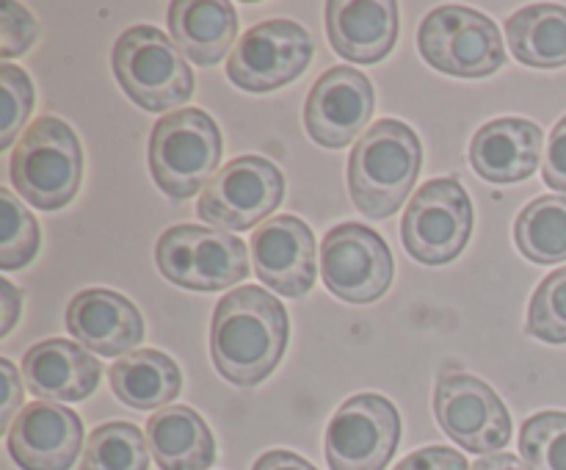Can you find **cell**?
<instances>
[{"label": "cell", "mask_w": 566, "mask_h": 470, "mask_svg": "<svg viewBox=\"0 0 566 470\" xmlns=\"http://www.w3.org/2000/svg\"><path fill=\"white\" fill-rule=\"evenodd\" d=\"M291 337L280 299L258 285H243L216 304L210 321V357L216 370L238 387H254L274 374Z\"/></svg>", "instance_id": "obj_1"}, {"label": "cell", "mask_w": 566, "mask_h": 470, "mask_svg": "<svg viewBox=\"0 0 566 470\" xmlns=\"http://www.w3.org/2000/svg\"><path fill=\"white\" fill-rule=\"evenodd\" d=\"M423 166L420 138L407 122L379 119L363 133L348 158V191L370 219L398 213Z\"/></svg>", "instance_id": "obj_2"}, {"label": "cell", "mask_w": 566, "mask_h": 470, "mask_svg": "<svg viewBox=\"0 0 566 470\" xmlns=\"http://www.w3.org/2000/svg\"><path fill=\"white\" fill-rule=\"evenodd\" d=\"M221 138L213 116L199 108H177L155 122L149 136V175L169 199L205 191L221 164Z\"/></svg>", "instance_id": "obj_3"}, {"label": "cell", "mask_w": 566, "mask_h": 470, "mask_svg": "<svg viewBox=\"0 0 566 470\" xmlns=\"http://www.w3.org/2000/svg\"><path fill=\"white\" fill-rule=\"evenodd\" d=\"M9 175L20 197L33 208H66L83 177V149L75 130L55 116L36 119L11 153Z\"/></svg>", "instance_id": "obj_4"}, {"label": "cell", "mask_w": 566, "mask_h": 470, "mask_svg": "<svg viewBox=\"0 0 566 470\" xmlns=\"http://www.w3.org/2000/svg\"><path fill=\"white\" fill-rule=\"evenodd\" d=\"M114 75L122 92L144 111H169L188 103L193 72L175 39L155 25H133L114 44Z\"/></svg>", "instance_id": "obj_5"}, {"label": "cell", "mask_w": 566, "mask_h": 470, "mask_svg": "<svg viewBox=\"0 0 566 470\" xmlns=\"http://www.w3.org/2000/svg\"><path fill=\"white\" fill-rule=\"evenodd\" d=\"M426 64L453 77H486L506 64V44L495 22L468 6H440L418 31Z\"/></svg>", "instance_id": "obj_6"}, {"label": "cell", "mask_w": 566, "mask_h": 470, "mask_svg": "<svg viewBox=\"0 0 566 470\" xmlns=\"http://www.w3.org/2000/svg\"><path fill=\"white\" fill-rule=\"evenodd\" d=\"M158 271L171 285L213 293L247 280L249 258L241 238L199 224L169 227L155 247Z\"/></svg>", "instance_id": "obj_7"}, {"label": "cell", "mask_w": 566, "mask_h": 470, "mask_svg": "<svg viewBox=\"0 0 566 470\" xmlns=\"http://www.w3.org/2000/svg\"><path fill=\"white\" fill-rule=\"evenodd\" d=\"M470 232H473V202L453 177H440L420 186L403 210V247L418 263H451L464 252Z\"/></svg>", "instance_id": "obj_8"}, {"label": "cell", "mask_w": 566, "mask_h": 470, "mask_svg": "<svg viewBox=\"0 0 566 470\" xmlns=\"http://www.w3.org/2000/svg\"><path fill=\"white\" fill-rule=\"evenodd\" d=\"M285 197V177L274 160L243 155L213 175L199 194L197 213L219 230H252L269 219Z\"/></svg>", "instance_id": "obj_9"}, {"label": "cell", "mask_w": 566, "mask_h": 470, "mask_svg": "<svg viewBox=\"0 0 566 470\" xmlns=\"http://www.w3.org/2000/svg\"><path fill=\"white\" fill-rule=\"evenodd\" d=\"M401 440V415L390 398L359 393L340 404L326 426L332 470H385Z\"/></svg>", "instance_id": "obj_10"}, {"label": "cell", "mask_w": 566, "mask_h": 470, "mask_svg": "<svg viewBox=\"0 0 566 470\" xmlns=\"http://www.w3.org/2000/svg\"><path fill=\"white\" fill-rule=\"evenodd\" d=\"M434 415L440 429L470 453L490 457L512 440L506 404L479 376L442 374L434 390Z\"/></svg>", "instance_id": "obj_11"}, {"label": "cell", "mask_w": 566, "mask_h": 470, "mask_svg": "<svg viewBox=\"0 0 566 470\" xmlns=\"http://www.w3.org/2000/svg\"><path fill=\"white\" fill-rule=\"evenodd\" d=\"M315 44L293 20H265L238 39L227 59V75L243 92H274L310 66Z\"/></svg>", "instance_id": "obj_12"}, {"label": "cell", "mask_w": 566, "mask_h": 470, "mask_svg": "<svg viewBox=\"0 0 566 470\" xmlns=\"http://www.w3.org/2000/svg\"><path fill=\"white\" fill-rule=\"evenodd\" d=\"M392 254L370 227L348 221L332 227L321 243V276L326 291L352 304L376 302L392 282Z\"/></svg>", "instance_id": "obj_13"}, {"label": "cell", "mask_w": 566, "mask_h": 470, "mask_svg": "<svg viewBox=\"0 0 566 470\" xmlns=\"http://www.w3.org/2000/svg\"><path fill=\"white\" fill-rule=\"evenodd\" d=\"M376 94L354 66H332L315 81L304 103V127L321 147H348L374 116Z\"/></svg>", "instance_id": "obj_14"}, {"label": "cell", "mask_w": 566, "mask_h": 470, "mask_svg": "<svg viewBox=\"0 0 566 470\" xmlns=\"http://www.w3.org/2000/svg\"><path fill=\"white\" fill-rule=\"evenodd\" d=\"M9 453L22 470H70L83 446L77 412L50 401H33L11 424Z\"/></svg>", "instance_id": "obj_15"}, {"label": "cell", "mask_w": 566, "mask_h": 470, "mask_svg": "<svg viewBox=\"0 0 566 470\" xmlns=\"http://www.w3.org/2000/svg\"><path fill=\"white\" fill-rule=\"evenodd\" d=\"M254 271L280 296L298 299L315 285V236L298 216H271L252 236Z\"/></svg>", "instance_id": "obj_16"}, {"label": "cell", "mask_w": 566, "mask_h": 470, "mask_svg": "<svg viewBox=\"0 0 566 470\" xmlns=\"http://www.w3.org/2000/svg\"><path fill=\"white\" fill-rule=\"evenodd\" d=\"M66 330L86 352L119 357L144 341V318L136 304L108 288L81 291L66 307Z\"/></svg>", "instance_id": "obj_17"}, {"label": "cell", "mask_w": 566, "mask_h": 470, "mask_svg": "<svg viewBox=\"0 0 566 470\" xmlns=\"http://www.w3.org/2000/svg\"><path fill=\"white\" fill-rule=\"evenodd\" d=\"M398 3L392 0H329L326 36L332 50L352 64H376L398 39Z\"/></svg>", "instance_id": "obj_18"}, {"label": "cell", "mask_w": 566, "mask_h": 470, "mask_svg": "<svg viewBox=\"0 0 566 470\" xmlns=\"http://www.w3.org/2000/svg\"><path fill=\"white\" fill-rule=\"evenodd\" d=\"M542 127L520 116L486 122L470 142V166L486 182H520L539 169Z\"/></svg>", "instance_id": "obj_19"}, {"label": "cell", "mask_w": 566, "mask_h": 470, "mask_svg": "<svg viewBox=\"0 0 566 470\" xmlns=\"http://www.w3.org/2000/svg\"><path fill=\"white\" fill-rule=\"evenodd\" d=\"M28 390L44 401H83L97 390L99 363L72 341H42L22 357Z\"/></svg>", "instance_id": "obj_20"}, {"label": "cell", "mask_w": 566, "mask_h": 470, "mask_svg": "<svg viewBox=\"0 0 566 470\" xmlns=\"http://www.w3.org/2000/svg\"><path fill=\"white\" fill-rule=\"evenodd\" d=\"M166 20L177 48L199 66L219 64L238 36V14L227 0H175Z\"/></svg>", "instance_id": "obj_21"}, {"label": "cell", "mask_w": 566, "mask_h": 470, "mask_svg": "<svg viewBox=\"0 0 566 470\" xmlns=\"http://www.w3.org/2000/svg\"><path fill=\"white\" fill-rule=\"evenodd\" d=\"M149 453L160 470H208L216 462V440L202 415L191 407H166L147 420Z\"/></svg>", "instance_id": "obj_22"}, {"label": "cell", "mask_w": 566, "mask_h": 470, "mask_svg": "<svg viewBox=\"0 0 566 470\" xmlns=\"http://www.w3.org/2000/svg\"><path fill=\"white\" fill-rule=\"evenodd\" d=\"M111 390L133 409H158L182 390V374L175 359L155 348H138L111 365Z\"/></svg>", "instance_id": "obj_23"}, {"label": "cell", "mask_w": 566, "mask_h": 470, "mask_svg": "<svg viewBox=\"0 0 566 470\" xmlns=\"http://www.w3.org/2000/svg\"><path fill=\"white\" fill-rule=\"evenodd\" d=\"M506 36L512 55L525 66L556 70L566 66V9L534 3L509 17Z\"/></svg>", "instance_id": "obj_24"}, {"label": "cell", "mask_w": 566, "mask_h": 470, "mask_svg": "<svg viewBox=\"0 0 566 470\" xmlns=\"http://www.w3.org/2000/svg\"><path fill=\"white\" fill-rule=\"evenodd\" d=\"M514 241L534 263L566 260V194H551L525 205L514 221Z\"/></svg>", "instance_id": "obj_25"}, {"label": "cell", "mask_w": 566, "mask_h": 470, "mask_svg": "<svg viewBox=\"0 0 566 470\" xmlns=\"http://www.w3.org/2000/svg\"><path fill=\"white\" fill-rule=\"evenodd\" d=\"M149 442L127 420H111L88 435L81 470H147Z\"/></svg>", "instance_id": "obj_26"}, {"label": "cell", "mask_w": 566, "mask_h": 470, "mask_svg": "<svg viewBox=\"0 0 566 470\" xmlns=\"http://www.w3.org/2000/svg\"><path fill=\"white\" fill-rule=\"evenodd\" d=\"M520 453L531 470H566V412L531 415L520 429Z\"/></svg>", "instance_id": "obj_27"}, {"label": "cell", "mask_w": 566, "mask_h": 470, "mask_svg": "<svg viewBox=\"0 0 566 470\" xmlns=\"http://www.w3.org/2000/svg\"><path fill=\"white\" fill-rule=\"evenodd\" d=\"M0 269L14 271L31 263L39 249V224L33 213L22 208L11 188H0Z\"/></svg>", "instance_id": "obj_28"}, {"label": "cell", "mask_w": 566, "mask_h": 470, "mask_svg": "<svg viewBox=\"0 0 566 470\" xmlns=\"http://www.w3.org/2000/svg\"><path fill=\"white\" fill-rule=\"evenodd\" d=\"M525 332L545 343H566V265L553 271L534 291Z\"/></svg>", "instance_id": "obj_29"}, {"label": "cell", "mask_w": 566, "mask_h": 470, "mask_svg": "<svg viewBox=\"0 0 566 470\" xmlns=\"http://www.w3.org/2000/svg\"><path fill=\"white\" fill-rule=\"evenodd\" d=\"M0 88H3V116H0V149L11 147L17 133L33 111V83L25 70L14 64L0 66Z\"/></svg>", "instance_id": "obj_30"}, {"label": "cell", "mask_w": 566, "mask_h": 470, "mask_svg": "<svg viewBox=\"0 0 566 470\" xmlns=\"http://www.w3.org/2000/svg\"><path fill=\"white\" fill-rule=\"evenodd\" d=\"M36 20L25 6L3 3V9H0V53H3V59L25 53L36 42Z\"/></svg>", "instance_id": "obj_31"}, {"label": "cell", "mask_w": 566, "mask_h": 470, "mask_svg": "<svg viewBox=\"0 0 566 470\" xmlns=\"http://www.w3.org/2000/svg\"><path fill=\"white\" fill-rule=\"evenodd\" d=\"M396 470H470L464 453L446 446H426L398 462Z\"/></svg>", "instance_id": "obj_32"}, {"label": "cell", "mask_w": 566, "mask_h": 470, "mask_svg": "<svg viewBox=\"0 0 566 470\" xmlns=\"http://www.w3.org/2000/svg\"><path fill=\"white\" fill-rule=\"evenodd\" d=\"M542 175H545V182L553 191L566 194V116L553 127Z\"/></svg>", "instance_id": "obj_33"}, {"label": "cell", "mask_w": 566, "mask_h": 470, "mask_svg": "<svg viewBox=\"0 0 566 470\" xmlns=\"http://www.w3.org/2000/svg\"><path fill=\"white\" fill-rule=\"evenodd\" d=\"M0 370H3V382H6V398L3 407H0V429L9 431L11 429V415H20L22 409V385L20 376H17V368L9 363V359H0Z\"/></svg>", "instance_id": "obj_34"}, {"label": "cell", "mask_w": 566, "mask_h": 470, "mask_svg": "<svg viewBox=\"0 0 566 470\" xmlns=\"http://www.w3.org/2000/svg\"><path fill=\"white\" fill-rule=\"evenodd\" d=\"M252 470H318V468L293 451H265L263 457L254 462Z\"/></svg>", "instance_id": "obj_35"}, {"label": "cell", "mask_w": 566, "mask_h": 470, "mask_svg": "<svg viewBox=\"0 0 566 470\" xmlns=\"http://www.w3.org/2000/svg\"><path fill=\"white\" fill-rule=\"evenodd\" d=\"M0 291H3V326H0V335H9L17 324V313H20L22 296L9 280H0Z\"/></svg>", "instance_id": "obj_36"}, {"label": "cell", "mask_w": 566, "mask_h": 470, "mask_svg": "<svg viewBox=\"0 0 566 470\" xmlns=\"http://www.w3.org/2000/svg\"><path fill=\"white\" fill-rule=\"evenodd\" d=\"M473 470H531V464H525L520 457H512V453H490V457H481L473 464Z\"/></svg>", "instance_id": "obj_37"}]
</instances>
